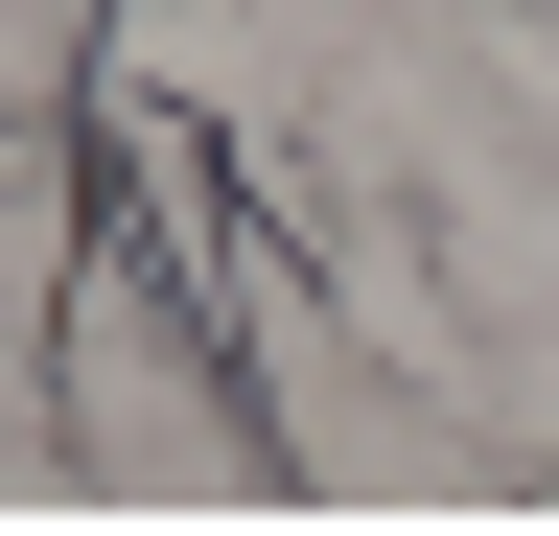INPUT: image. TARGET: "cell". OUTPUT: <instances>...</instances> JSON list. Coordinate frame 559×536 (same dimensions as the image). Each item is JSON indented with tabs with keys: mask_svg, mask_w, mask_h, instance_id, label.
<instances>
[{
	"mask_svg": "<svg viewBox=\"0 0 559 536\" xmlns=\"http://www.w3.org/2000/svg\"><path fill=\"white\" fill-rule=\"evenodd\" d=\"M47 466H70V490H164V513L187 490L210 513L280 490V443H257V396H234V326H210L117 211L70 234V281H47Z\"/></svg>",
	"mask_w": 559,
	"mask_h": 536,
	"instance_id": "1",
	"label": "cell"
}]
</instances>
